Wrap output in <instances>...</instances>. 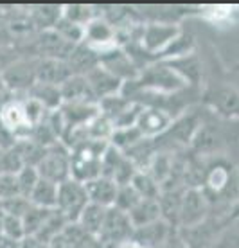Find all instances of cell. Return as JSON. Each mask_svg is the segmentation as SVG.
<instances>
[{"instance_id":"obj_18","label":"cell","mask_w":239,"mask_h":248,"mask_svg":"<svg viewBox=\"0 0 239 248\" xmlns=\"http://www.w3.org/2000/svg\"><path fill=\"white\" fill-rule=\"evenodd\" d=\"M67 65H68V68H70L72 76H85V74H88L94 67L99 65V52L90 49V47L85 44L76 45L72 50V54L68 56Z\"/></svg>"},{"instance_id":"obj_39","label":"cell","mask_w":239,"mask_h":248,"mask_svg":"<svg viewBox=\"0 0 239 248\" xmlns=\"http://www.w3.org/2000/svg\"><path fill=\"white\" fill-rule=\"evenodd\" d=\"M20 196L18 184H16V174L4 173L0 174V202L2 200H9Z\"/></svg>"},{"instance_id":"obj_31","label":"cell","mask_w":239,"mask_h":248,"mask_svg":"<svg viewBox=\"0 0 239 248\" xmlns=\"http://www.w3.org/2000/svg\"><path fill=\"white\" fill-rule=\"evenodd\" d=\"M54 209H42V207L31 205L29 211L25 212L24 217H22L25 236H36L38 232H40V229L43 227V223H45V219L49 217V214Z\"/></svg>"},{"instance_id":"obj_14","label":"cell","mask_w":239,"mask_h":248,"mask_svg":"<svg viewBox=\"0 0 239 248\" xmlns=\"http://www.w3.org/2000/svg\"><path fill=\"white\" fill-rule=\"evenodd\" d=\"M232 178H234V171L228 164H225V162L212 164L205 171V178H203L205 189H202V191L205 192L207 198L208 196H220V194H223L230 187Z\"/></svg>"},{"instance_id":"obj_46","label":"cell","mask_w":239,"mask_h":248,"mask_svg":"<svg viewBox=\"0 0 239 248\" xmlns=\"http://www.w3.org/2000/svg\"><path fill=\"white\" fill-rule=\"evenodd\" d=\"M0 93H6V88H4V83H2V78H0Z\"/></svg>"},{"instance_id":"obj_16","label":"cell","mask_w":239,"mask_h":248,"mask_svg":"<svg viewBox=\"0 0 239 248\" xmlns=\"http://www.w3.org/2000/svg\"><path fill=\"white\" fill-rule=\"evenodd\" d=\"M63 103H85V105H97L92 90L86 83L85 76H70L60 85Z\"/></svg>"},{"instance_id":"obj_3","label":"cell","mask_w":239,"mask_h":248,"mask_svg":"<svg viewBox=\"0 0 239 248\" xmlns=\"http://www.w3.org/2000/svg\"><path fill=\"white\" fill-rule=\"evenodd\" d=\"M208 198L202 187H185L180 196V209H178L176 230L191 229L203 223L207 219Z\"/></svg>"},{"instance_id":"obj_13","label":"cell","mask_w":239,"mask_h":248,"mask_svg":"<svg viewBox=\"0 0 239 248\" xmlns=\"http://www.w3.org/2000/svg\"><path fill=\"white\" fill-rule=\"evenodd\" d=\"M85 79L88 83V87L92 90L96 101H101L104 97H110V95H115V93L123 92L124 83L121 79H117L115 76L110 74L108 70H104L101 65L94 67L88 74H85Z\"/></svg>"},{"instance_id":"obj_17","label":"cell","mask_w":239,"mask_h":248,"mask_svg":"<svg viewBox=\"0 0 239 248\" xmlns=\"http://www.w3.org/2000/svg\"><path fill=\"white\" fill-rule=\"evenodd\" d=\"M72 76L67 62L62 60H38L36 63V83H47L60 87L63 81Z\"/></svg>"},{"instance_id":"obj_33","label":"cell","mask_w":239,"mask_h":248,"mask_svg":"<svg viewBox=\"0 0 239 248\" xmlns=\"http://www.w3.org/2000/svg\"><path fill=\"white\" fill-rule=\"evenodd\" d=\"M52 29H54L65 42H68V44H72V45H80V44H83V40H85V27L78 24H72V22L65 20L63 16L58 20V24H56Z\"/></svg>"},{"instance_id":"obj_23","label":"cell","mask_w":239,"mask_h":248,"mask_svg":"<svg viewBox=\"0 0 239 248\" xmlns=\"http://www.w3.org/2000/svg\"><path fill=\"white\" fill-rule=\"evenodd\" d=\"M104 216H106V209H104V207L96 205V203H88L85 209L81 211L76 223L80 225L88 236L97 237L99 232H101V227H103V223H104Z\"/></svg>"},{"instance_id":"obj_40","label":"cell","mask_w":239,"mask_h":248,"mask_svg":"<svg viewBox=\"0 0 239 248\" xmlns=\"http://www.w3.org/2000/svg\"><path fill=\"white\" fill-rule=\"evenodd\" d=\"M238 7L234 6H208L205 15H208V18L216 22V24H220V22H228V20L234 16V13H236Z\"/></svg>"},{"instance_id":"obj_5","label":"cell","mask_w":239,"mask_h":248,"mask_svg":"<svg viewBox=\"0 0 239 248\" xmlns=\"http://www.w3.org/2000/svg\"><path fill=\"white\" fill-rule=\"evenodd\" d=\"M131 234H133V225L129 221L128 214L115 207L106 209L104 223L97 236V241L103 245V248H117L123 243H128Z\"/></svg>"},{"instance_id":"obj_37","label":"cell","mask_w":239,"mask_h":248,"mask_svg":"<svg viewBox=\"0 0 239 248\" xmlns=\"http://www.w3.org/2000/svg\"><path fill=\"white\" fill-rule=\"evenodd\" d=\"M0 207H2L4 214L22 219L25 212L29 211L31 202L27 198H24V196H15V198H9V200H2V202H0Z\"/></svg>"},{"instance_id":"obj_36","label":"cell","mask_w":239,"mask_h":248,"mask_svg":"<svg viewBox=\"0 0 239 248\" xmlns=\"http://www.w3.org/2000/svg\"><path fill=\"white\" fill-rule=\"evenodd\" d=\"M141 202V196L135 192V189L129 186H119L117 189V196H115V202H113V207L119 209V211H123L128 214L137 203Z\"/></svg>"},{"instance_id":"obj_4","label":"cell","mask_w":239,"mask_h":248,"mask_svg":"<svg viewBox=\"0 0 239 248\" xmlns=\"http://www.w3.org/2000/svg\"><path fill=\"white\" fill-rule=\"evenodd\" d=\"M40 178L52 184H62L70 178V149L63 142H56L47 148L45 156L36 166Z\"/></svg>"},{"instance_id":"obj_21","label":"cell","mask_w":239,"mask_h":248,"mask_svg":"<svg viewBox=\"0 0 239 248\" xmlns=\"http://www.w3.org/2000/svg\"><path fill=\"white\" fill-rule=\"evenodd\" d=\"M128 217L133 225V229H139V227H144V225L155 223V221L162 219L159 200H141L128 212Z\"/></svg>"},{"instance_id":"obj_45","label":"cell","mask_w":239,"mask_h":248,"mask_svg":"<svg viewBox=\"0 0 239 248\" xmlns=\"http://www.w3.org/2000/svg\"><path fill=\"white\" fill-rule=\"evenodd\" d=\"M4 216H6V214H4L2 207H0V229H2V221H4Z\"/></svg>"},{"instance_id":"obj_42","label":"cell","mask_w":239,"mask_h":248,"mask_svg":"<svg viewBox=\"0 0 239 248\" xmlns=\"http://www.w3.org/2000/svg\"><path fill=\"white\" fill-rule=\"evenodd\" d=\"M18 248H49V243L42 241L38 236H24V239H20Z\"/></svg>"},{"instance_id":"obj_35","label":"cell","mask_w":239,"mask_h":248,"mask_svg":"<svg viewBox=\"0 0 239 248\" xmlns=\"http://www.w3.org/2000/svg\"><path fill=\"white\" fill-rule=\"evenodd\" d=\"M38 180H40V174H38L36 168H29V166H25V168H22L16 173V184H18V192L20 196H24V198L29 200V196H31L32 189H34V186L38 184Z\"/></svg>"},{"instance_id":"obj_41","label":"cell","mask_w":239,"mask_h":248,"mask_svg":"<svg viewBox=\"0 0 239 248\" xmlns=\"http://www.w3.org/2000/svg\"><path fill=\"white\" fill-rule=\"evenodd\" d=\"M16 58H20L18 50L15 49V45H0V72L11 65Z\"/></svg>"},{"instance_id":"obj_29","label":"cell","mask_w":239,"mask_h":248,"mask_svg":"<svg viewBox=\"0 0 239 248\" xmlns=\"http://www.w3.org/2000/svg\"><path fill=\"white\" fill-rule=\"evenodd\" d=\"M142 139V133L139 131L137 126H129V128H119V130H113L110 137V146L117 148L119 151H128L129 148H133L137 142H141Z\"/></svg>"},{"instance_id":"obj_20","label":"cell","mask_w":239,"mask_h":248,"mask_svg":"<svg viewBox=\"0 0 239 248\" xmlns=\"http://www.w3.org/2000/svg\"><path fill=\"white\" fill-rule=\"evenodd\" d=\"M205 101H208L223 115H236L239 112V93L234 88H228V87L214 88V90L208 92Z\"/></svg>"},{"instance_id":"obj_43","label":"cell","mask_w":239,"mask_h":248,"mask_svg":"<svg viewBox=\"0 0 239 248\" xmlns=\"http://www.w3.org/2000/svg\"><path fill=\"white\" fill-rule=\"evenodd\" d=\"M164 248H187V245H185L184 239L180 237L178 230H173L171 236L167 237V241H166V245H164Z\"/></svg>"},{"instance_id":"obj_34","label":"cell","mask_w":239,"mask_h":248,"mask_svg":"<svg viewBox=\"0 0 239 248\" xmlns=\"http://www.w3.org/2000/svg\"><path fill=\"white\" fill-rule=\"evenodd\" d=\"M212 248H239V216L221 230Z\"/></svg>"},{"instance_id":"obj_27","label":"cell","mask_w":239,"mask_h":248,"mask_svg":"<svg viewBox=\"0 0 239 248\" xmlns=\"http://www.w3.org/2000/svg\"><path fill=\"white\" fill-rule=\"evenodd\" d=\"M129 186L135 189L141 200H159L160 194H162L160 184H157L146 171H137L135 176L129 182Z\"/></svg>"},{"instance_id":"obj_9","label":"cell","mask_w":239,"mask_h":248,"mask_svg":"<svg viewBox=\"0 0 239 248\" xmlns=\"http://www.w3.org/2000/svg\"><path fill=\"white\" fill-rule=\"evenodd\" d=\"M99 65L123 83H131L139 76L137 65L121 45H115V47H110V49L99 52Z\"/></svg>"},{"instance_id":"obj_44","label":"cell","mask_w":239,"mask_h":248,"mask_svg":"<svg viewBox=\"0 0 239 248\" xmlns=\"http://www.w3.org/2000/svg\"><path fill=\"white\" fill-rule=\"evenodd\" d=\"M4 173V148H0V174Z\"/></svg>"},{"instance_id":"obj_22","label":"cell","mask_w":239,"mask_h":248,"mask_svg":"<svg viewBox=\"0 0 239 248\" xmlns=\"http://www.w3.org/2000/svg\"><path fill=\"white\" fill-rule=\"evenodd\" d=\"M25 95H29V97H32L34 101H38L47 112H54V110H58V108L63 105L60 87H56V85L34 83V87L25 93Z\"/></svg>"},{"instance_id":"obj_25","label":"cell","mask_w":239,"mask_h":248,"mask_svg":"<svg viewBox=\"0 0 239 248\" xmlns=\"http://www.w3.org/2000/svg\"><path fill=\"white\" fill-rule=\"evenodd\" d=\"M192 49H194V40L185 34V32H180L171 44L167 45L166 49L159 54V62H173V60H180V58L191 56L192 54Z\"/></svg>"},{"instance_id":"obj_32","label":"cell","mask_w":239,"mask_h":248,"mask_svg":"<svg viewBox=\"0 0 239 248\" xmlns=\"http://www.w3.org/2000/svg\"><path fill=\"white\" fill-rule=\"evenodd\" d=\"M62 16L72 24L83 25L85 27L90 20H94L96 16H99L96 9L92 6H86V4H67L62 9Z\"/></svg>"},{"instance_id":"obj_15","label":"cell","mask_w":239,"mask_h":248,"mask_svg":"<svg viewBox=\"0 0 239 248\" xmlns=\"http://www.w3.org/2000/svg\"><path fill=\"white\" fill-rule=\"evenodd\" d=\"M117 189H119V186H117L113 180L106 178V176H97V178L88 180L85 184L88 203L101 205L104 209L113 207V202H115V196H117Z\"/></svg>"},{"instance_id":"obj_6","label":"cell","mask_w":239,"mask_h":248,"mask_svg":"<svg viewBox=\"0 0 239 248\" xmlns=\"http://www.w3.org/2000/svg\"><path fill=\"white\" fill-rule=\"evenodd\" d=\"M88 205V196L85 191V184L76 182L72 178L62 182L58 186V202L56 211H60L68 219V223H76L81 211Z\"/></svg>"},{"instance_id":"obj_1","label":"cell","mask_w":239,"mask_h":248,"mask_svg":"<svg viewBox=\"0 0 239 248\" xmlns=\"http://www.w3.org/2000/svg\"><path fill=\"white\" fill-rule=\"evenodd\" d=\"M124 85L135 87V90H141V92H157L160 95L176 93L187 87V83L166 62H159V60L142 68L135 81L124 83Z\"/></svg>"},{"instance_id":"obj_26","label":"cell","mask_w":239,"mask_h":248,"mask_svg":"<svg viewBox=\"0 0 239 248\" xmlns=\"http://www.w3.org/2000/svg\"><path fill=\"white\" fill-rule=\"evenodd\" d=\"M16 151H18L20 158L24 162V166H29V168H36L38 164L42 162V158L45 156V151L47 148H43L40 144H36L31 139H16V142L13 144Z\"/></svg>"},{"instance_id":"obj_12","label":"cell","mask_w":239,"mask_h":248,"mask_svg":"<svg viewBox=\"0 0 239 248\" xmlns=\"http://www.w3.org/2000/svg\"><path fill=\"white\" fill-rule=\"evenodd\" d=\"M173 227L164 219H159L155 223L144 225L139 229H133V234L129 237V243H133L137 248H157L164 247L167 237L171 236Z\"/></svg>"},{"instance_id":"obj_30","label":"cell","mask_w":239,"mask_h":248,"mask_svg":"<svg viewBox=\"0 0 239 248\" xmlns=\"http://www.w3.org/2000/svg\"><path fill=\"white\" fill-rule=\"evenodd\" d=\"M67 225H68L67 217L63 216L60 211H56V209H54V211L49 214V217L45 219V223H43V227L40 229V232H38L36 236L40 237L42 241L49 243V245H50V241H52L56 236H60Z\"/></svg>"},{"instance_id":"obj_38","label":"cell","mask_w":239,"mask_h":248,"mask_svg":"<svg viewBox=\"0 0 239 248\" xmlns=\"http://www.w3.org/2000/svg\"><path fill=\"white\" fill-rule=\"evenodd\" d=\"M0 234L2 236L9 237L13 241H18L24 239L25 232H24V225H22V219L15 216H4V221H2V229H0Z\"/></svg>"},{"instance_id":"obj_24","label":"cell","mask_w":239,"mask_h":248,"mask_svg":"<svg viewBox=\"0 0 239 248\" xmlns=\"http://www.w3.org/2000/svg\"><path fill=\"white\" fill-rule=\"evenodd\" d=\"M31 205L42 207V209H56V202H58V184H52L49 180L40 178L38 184L32 189L31 196H29Z\"/></svg>"},{"instance_id":"obj_10","label":"cell","mask_w":239,"mask_h":248,"mask_svg":"<svg viewBox=\"0 0 239 248\" xmlns=\"http://www.w3.org/2000/svg\"><path fill=\"white\" fill-rule=\"evenodd\" d=\"M173 124V117L166 108L159 106H142L141 113L137 117L135 126L146 139H157L159 135L166 133Z\"/></svg>"},{"instance_id":"obj_19","label":"cell","mask_w":239,"mask_h":248,"mask_svg":"<svg viewBox=\"0 0 239 248\" xmlns=\"http://www.w3.org/2000/svg\"><path fill=\"white\" fill-rule=\"evenodd\" d=\"M63 6H54V4H43V6H32L27 9L29 20L36 31H49L52 29L58 20L62 18Z\"/></svg>"},{"instance_id":"obj_28","label":"cell","mask_w":239,"mask_h":248,"mask_svg":"<svg viewBox=\"0 0 239 248\" xmlns=\"http://www.w3.org/2000/svg\"><path fill=\"white\" fill-rule=\"evenodd\" d=\"M133 101L126 97L124 93H115V95H110V97H104L97 103V110L101 115L108 119L110 123H113L121 113L131 105Z\"/></svg>"},{"instance_id":"obj_2","label":"cell","mask_w":239,"mask_h":248,"mask_svg":"<svg viewBox=\"0 0 239 248\" xmlns=\"http://www.w3.org/2000/svg\"><path fill=\"white\" fill-rule=\"evenodd\" d=\"M36 58L20 56L7 65L0 72L6 92L13 95H25L29 92L36 83Z\"/></svg>"},{"instance_id":"obj_8","label":"cell","mask_w":239,"mask_h":248,"mask_svg":"<svg viewBox=\"0 0 239 248\" xmlns=\"http://www.w3.org/2000/svg\"><path fill=\"white\" fill-rule=\"evenodd\" d=\"M137 171L139 169L135 168V164L123 151L108 144V148L104 149L101 156V176L113 180L117 186H128Z\"/></svg>"},{"instance_id":"obj_11","label":"cell","mask_w":239,"mask_h":248,"mask_svg":"<svg viewBox=\"0 0 239 248\" xmlns=\"http://www.w3.org/2000/svg\"><path fill=\"white\" fill-rule=\"evenodd\" d=\"M83 44L88 45L90 49L97 50V52H103V50L110 49V47H115V27L99 15V16H96L85 25V40H83Z\"/></svg>"},{"instance_id":"obj_7","label":"cell","mask_w":239,"mask_h":248,"mask_svg":"<svg viewBox=\"0 0 239 248\" xmlns=\"http://www.w3.org/2000/svg\"><path fill=\"white\" fill-rule=\"evenodd\" d=\"M182 32V29L176 24H169V22H153L142 27L141 40L139 44L149 56L159 60V54L171 44L173 40Z\"/></svg>"}]
</instances>
